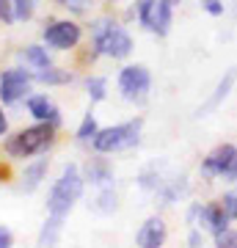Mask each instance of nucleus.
Here are the masks:
<instances>
[{"label":"nucleus","instance_id":"1","mask_svg":"<svg viewBox=\"0 0 237 248\" xmlns=\"http://www.w3.org/2000/svg\"><path fill=\"white\" fill-rule=\"evenodd\" d=\"M80 193H83V177H80L78 166L69 163V166L63 169L61 179L55 182L53 190H50V196H47V210H50V215L63 218V215L75 207V202L80 199Z\"/></svg>","mask_w":237,"mask_h":248},{"label":"nucleus","instance_id":"2","mask_svg":"<svg viewBox=\"0 0 237 248\" xmlns=\"http://www.w3.org/2000/svg\"><path fill=\"white\" fill-rule=\"evenodd\" d=\"M141 127H143V119H132L127 124H116V127H108V130H99L94 135V149L97 152H119V149H130L135 146L141 138Z\"/></svg>","mask_w":237,"mask_h":248},{"label":"nucleus","instance_id":"3","mask_svg":"<svg viewBox=\"0 0 237 248\" xmlns=\"http://www.w3.org/2000/svg\"><path fill=\"white\" fill-rule=\"evenodd\" d=\"M94 50L99 55H111V58H127L132 53V39L119 25L97 22L94 25Z\"/></svg>","mask_w":237,"mask_h":248},{"label":"nucleus","instance_id":"4","mask_svg":"<svg viewBox=\"0 0 237 248\" xmlns=\"http://www.w3.org/2000/svg\"><path fill=\"white\" fill-rule=\"evenodd\" d=\"M53 127L55 124L42 122V124H36V127L22 130L19 135H14V138L9 141V152L14 155V157H31V155L44 152L50 143H53Z\"/></svg>","mask_w":237,"mask_h":248},{"label":"nucleus","instance_id":"5","mask_svg":"<svg viewBox=\"0 0 237 248\" xmlns=\"http://www.w3.org/2000/svg\"><path fill=\"white\" fill-rule=\"evenodd\" d=\"M152 86V75L146 66H124L119 72V89H122V97L130 99V102H141V99L146 97V91Z\"/></svg>","mask_w":237,"mask_h":248},{"label":"nucleus","instance_id":"6","mask_svg":"<svg viewBox=\"0 0 237 248\" xmlns=\"http://www.w3.org/2000/svg\"><path fill=\"white\" fill-rule=\"evenodd\" d=\"M31 80L33 75L28 69H9L3 72L0 78V99L9 105V102H17L19 97H25V91L31 89Z\"/></svg>","mask_w":237,"mask_h":248},{"label":"nucleus","instance_id":"7","mask_svg":"<svg viewBox=\"0 0 237 248\" xmlns=\"http://www.w3.org/2000/svg\"><path fill=\"white\" fill-rule=\"evenodd\" d=\"M44 42L55 50H72L80 42V25H75L69 19L53 22L50 28H44Z\"/></svg>","mask_w":237,"mask_h":248},{"label":"nucleus","instance_id":"8","mask_svg":"<svg viewBox=\"0 0 237 248\" xmlns=\"http://www.w3.org/2000/svg\"><path fill=\"white\" fill-rule=\"evenodd\" d=\"M235 160H237V146L223 143V146H215V149L204 157L202 171L207 174V177H226V171L232 169Z\"/></svg>","mask_w":237,"mask_h":248},{"label":"nucleus","instance_id":"9","mask_svg":"<svg viewBox=\"0 0 237 248\" xmlns=\"http://www.w3.org/2000/svg\"><path fill=\"white\" fill-rule=\"evenodd\" d=\"M235 83H237V66H232V69H226V75L218 80V86H215V91L210 94V99H207L199 110H196V116H199V119H202V116H210L212 110H215V108H218L221 102L229 97V91L235 89Z\"/></svg>","mask_w":237,"mask_h":248},{"label":"nucleus","instance_id":"10","mask_svg":"<svg viewBox=\"0 0 237 248\" xmlns=\"http://www.w3.org/2000/svg\"><path fill=\"white\" fill-rule=\"evenodd\" d=\"M135 243H138V246H143V248L163 246V243H166V223L160 221V218H149V221L141 226Z\"/></svg>","mask_w":237,"mask_h":248},{"label":"nucleus","instance_id":"11","mask_svg":"<svg viewBox=\"0 0 237 248\" xmlns=\"http://www.w3.org/2000/svg\"><path fill=\"white\" fill-rule=\"evenodd\" d=\"M229 218L226 215V210L221 207V202L218 204H207V207H202V215H199V223H204L207 229L212 232V234H218V232H223L229 226Z\"/></svg>","mask_w":237,"mask_h":248},{"label":"nucleus","instance_id":"12","mask_svg":"<svg viewBox=\"0 0 237 248\" xmlns=\"http://www.w3.org/2000/svg\"><path fill=\"white\" fill-rule=\"evenodd\" d=\"M28 110H31V116H36L39 122H50V124L61 122L58 108H55L47 97H31V99H28Z\"/></svg>","mask_w":237,"mask_h":248},{"label":"nucleus","instance_id":"13","mask_svg":"<svg viewBox=\"0 0 237 248\" xmlns=\"http://www.w3.org/2000/svg\"><path fill=\"white\" fill-rule=\"evenodd\" d=\"M171 9L174 6H168L166 0H158L155 3V11H152V22H149V31L158 36H166L171 31Z\"/></svg>","mask_w":237,"mask_h":248},{"label":"nucleus","instance_id":"14","mask_svg":"<svg viewBox=\"0 0 237 248\" xmlns=\"http://www.w3.org/2000/svg\"><path fill=\"white\" fill-rule=\"evenodd\" d=\"M47 174V163L44 160H39V163H33V166H28V171H25V182H22V190H33L39 182H42V177Z\"/></svg>","mask_w":237,"mask_h":248},{"label":"nucleus","instance_id":"15","mask_svg":"<svg viewBox=\"0 0 237 248\" xmlns=\"http://www.w3.org/2000/svg\"><path fill=\"white\" fill-rule=\"evenodd\" d=\"M33 80H39V83H47V86H55V83H69L72 75H69V72H61V69L47 66V69H39V72H36Z\"/></svg>","mask_w":237,"mask_h":248},{"label":"nucleus","instance_id":"16","mask_svg":"<svg viewBox=\"0 0 237 248\" xmlns=\"http://www.w3.org/2000/svg\"><path fill=\"white\" fill-rule=\"evenodd\" d=\"M25 61L31 63V66H36V69H47L50 66V55H47V50L39 45H31L25 50Z\"/></svg>","mask_w":237,"mask_h":248},{"label":"nucleus","instance_id":"17","mask_svg":"<svg viewBox=\"0 0 237 248\" xmlns=\"http://www.w3.org/2000/svg\"><path fill=\"white\" fill-rule=\"evenodd\" d=\"M61 221H63V218H58V215H50V221L44 223L42 234H39V243H42V246H47V243H55V240H58V232H61Z\"/></svg>","mask_w":237,"mask_h":248},{"label":"nucleus","instance_id":"18","mask_svg":"<svg viewBox=\"0 0 237 248\" xmlns=\"http://www.w3.org/2000/svg\"><path fill=\"white\" fill-rule=\"evenodd\" d=\"M99 133V127H97V119L88 113L86 119H83V124L78 127V138L80 141H94V135Z\"/></svg>","mask_w":237,"mask_h":248},{"label":"nucleus","instance_id":"19","mask_svg":"<svg viewBox=\"0 0 237 248\" xmlns=\"http://www.w3.org/2000/svg\"><path fill=\"white\" fill-rule=\"evenodd\" d=\"M14 3V19H31L39 0H11Z\"/></svg>","mask_w":237,"mask_h":248},{"label":"nucleus","instance_id":"20","mask_svg":"<svg viewBox=\"0 0 237 248\" xmlns=\"http://www.w3.org/2000/svg\"><path fill=\"white\" fill-rule=\"evenodd\" d=\"M86 89H88V97L94 102H102L105 99V78H88Z\"/></svg>","mask_w":237,"mask_h":248},{"label":"nucleus","instance_id":"21","mask_svg":"<svg viewBox=\"0 0 237 248\" xmlns=\"http://www.w3.org/2000/svg\"><path fill=\"white\" fill-rule=\"evenodd\" d=\"M88 179L102 185V182L111 179V169H108L105 163H88Z\"/></svg>","mask_w":237,"mask_h":248},{"label":"nucleus","instance_id":"22","mask_svg":"<svg viewBox=\"0 0 237 248\" xmlns=\"http://www.w3.org/2000/svg\"><path fill=\"white\" fill-rule=\"evenodd\" d=\"M155 3H158V0H141V3H138V19H141V25H143V28H149V22H152Z\"/></svg>","mask_w":237,"mask_h":248},{"label":"nucleus","instance_id":"23","mask_svg":"<svg viewBox=\"0 0 237 248\" xmlns=\"http://www.w3.org/2000/svg\"><path fill=\"white\" fill-rule=\"evenodd\" d=\"M215 243H218V246H226V248H237V232H232L226 226L223 232H218V234H215Z\"/></svg>","mask_w":237,"mask_h":248},{"label":"nucleus","instance_id":"24","mask_svg":"<svg viewBox=\"0 0 237 248\" xmlns=\"http://www.w3.org/2000/svg\"><path fill=\"white\" fill-rule=\"evenodd\" d=\"M221 207L226 210L229 218H237V193H226L221 199Z\"/></svg>","mask_w":237,"mask_h":248},{"label":"nucleus","instance_id":"25","mask_svg":"<svg viewBox=\"0 0 237 248\" xmlns=\"http://www.w3.org/2000/svg\"><path fill=\"white\" fill-rule=\"evenodd\" d=\"M202 6L207 14H212V17H221L223 14V3L221 0H202Z\"/></svg>","mask_w":237,"mask_h":248},{"label":"nucleus","instance_id":"26","mask_svg":"<svg viewBox=\"0 0 237 248\" xmlns=\"http://www.w3.org/2000/svg\"><path fill=\"white\" fill-rule=\"evenodd\" d=\"M11 243H14V237H11V232L6 229V226H0V248H9Z\"/></svg>","mask_w":237,"mask_h":248},{"label":"nucleus","instance_id":"27","mask_svg":"<svg viewBox=\"0 0 237 248\" xmlns=\"http://www.w3.org/2000/svg\"><path fill=\"white\" fill-rule=\"evenodd\" d=\"M223 179H229V182H237V160L232 163V169L226 171V177H223Z\"/></svg>","mask_w":237,"mask_h":248},{"label":"nucleus","instance_id":"28","mask_svg":"<svg viewBox=\"0 0 237 248\" xmlns=\"http://www.w3.org/2000/svg\"><path fill=\"white\" fill-rule=\"evenodd\" d=\"M6 127H9V122H6V116L0 113V135L6 133Z\"/></svg>","mask_w":237,"mask_h":248},{"label":"nucleus","instance_id":"29","mask_svg":"<svg viewBox=\"0 0 237 248\" xmlns=\"http://www.w3.org/2000/svg\"><path fill=\"white\" fill-rule=\"evenodd\" d=\"M190 243H193V246H196V243H202V234H199V232H193V234H190Z\"/></svg>","mask_w":237,"mask_h":248},{"label":"nucleus","instance_id":"30","mask_svg":"<svg viewBox=\"0 0 237 248\" xmlns=\"http://www.w3.org/2000/svg\"><path fill=\"white\" fill-rule=\"evenodd\" d=\"M168 6H176V3H182V0H166Z\"/></svg>","mask_w":237,"mask_h":248}]
</instances>
